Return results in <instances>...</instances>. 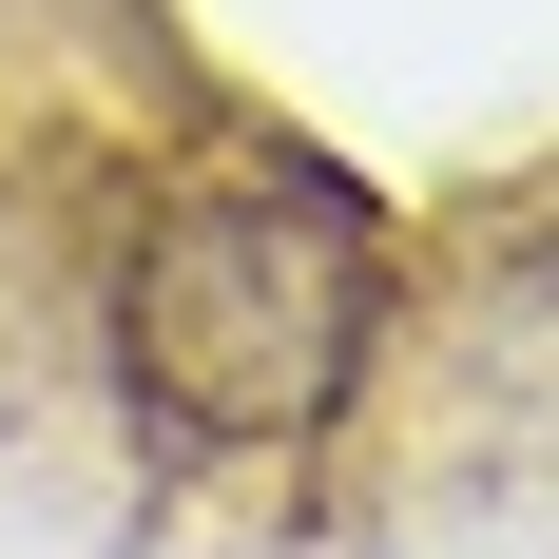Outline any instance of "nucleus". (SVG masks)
Here are the masks:
<instances>
[{
  "instance_id": "nucleus-1",
  "label": "nucleus",
  "mask_w": 559,
  "mask_h": 559,
  "mask_svg": "<svg viewBox=\"0 0 559 559\" xmlns=\"http://www.w3.org/2000/svg\"><path fill=\"white\" fill-rule=\"evenodd\" d=\"M386 231L289 155H213L116 231V386L155 444H309L367 386Z\"/></svg>"
}]
</instances>
